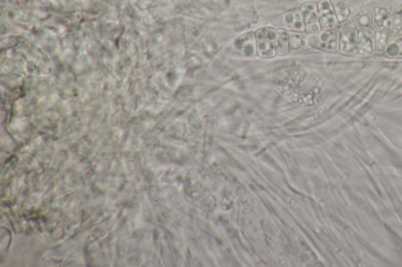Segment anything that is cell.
Segmentation results:
<instances>
[{
  "mask_svg": "<svg viewBox=\"0 0 402 267\" xmlns=\"http://www.w3.org/2000/svg\"><path fill=\"white\" fill-rule=\"evenodd\" d=\"M276 33L270 28H263L256 33V50L262 58H272L276 54Z\"/></svg>",
  "mask_w": 402,
  "mask_h": 267,
  "instance_id": "obj_1",
  "label": "cell"
},
{
  "mask_svg": "<svg viewBox=\"0 0 402 267\" xmlns=\"http://www.w3.org/2000/svg\"><path fill=\"white\" fill-rule=\"evenodd\" d=\"M311 45L325 51H336L338 47V35L336 32H327L320 35L318 38H313Z\"/></svg>",
  "mask_w": 402,
  "mask_h": 267,
  "instance_id": "obj_2",
  "label": "cell"
},
{
  "mask_svg": "<svg viewBox=\"0 0 402 267\" xmlns=\"http://www.w3.org/2000/svg\"><path fill=\"white\" fill-rule=\"evenodd\" d=\"M319 14L321 24L324 29H334L337 26V22L329 2L325 1L320 4Z\"/></svg>",
  "mask_w": 402,
  "mask_h": 267,
  "instance_id": "obj_3",
  "label": "cell"
},
{
  "mask_svg": "<svg viewBox=\"0 0 402 267\" xmlns=\"http://www.w3.org/2000/svg\"><path fill=\"white\" fill-rule=\"evenodd\" d=\"M255 39L253 35L248 34L235 42L236 47L244 55L251 57L255 54Z\"/></svg>",
  "mask_w": 402,
  "mask_h": 267,
  "instance_id": "obj_4",
  "label": "cell"
},
{
  "mask_svg": "<svg viewBox=\"0 0 402 267\" xmlns=\"http://www.w3.org/2000/svg\"><path fill=\"white\" fill-rule=\"evenodd\" d=\"M304 20L307 25V31L311 33H318L320 31L318 26V17L315 13V8L314 5H307L304 7Z\"/></svg>",
  "mask_w": 402,
  "mask_h": 267,
  "instance_id": "obj_5",
  "label": "cell"
},
{
  "mask_svg": "<svg viewBox=\"0 0 402 267\" xmlns=\"http://www.w3.org/2000/svg\"><path fill=\"white\" fill-rule=\"evenodd\" d=\"M357 40V31H343L342 34L341 51L344 53L354 52Z\"/></svg>",
  "mask_w": 402,
  "mask_h": 267,
  "instance_id": "obj_6",
  "label": "cell"
},
{
  "mask_svg": "<svg viewBox=\"0 0 402 267\" xmlns=\"http://www.w3.org/2000/svg\"><path fill=\"white\" fill-rule=\"evenodd\" d=\"M275 47H276V54L277 55L284 56L288 53V35L285 31L280 29L276 33Z\"/></svg>",
  "mask_w": 402,
  "mask_h": 267,
  "instance_id": "obj_7",
  "label": "cell"
},
{
  "mask_svg": "<svg viewBox=\"0 0 402 267\" xmlns=\"http://www.w3.org/2000/svg\"><path fill=\"white\" fill-rule=\"evenodd\" d=\"M374 22L380 29H388L391 25V16L386 9L379 8L374 15Z\"/></svg>",
  "mask_w": 402,
  "mask_h": 267,
  "instance_id": "obj_8",
  "label": "cell"
},
{
  "mask_svg": "<svg viewBox=\"0 0 402 267\" xmlns=\"http://www.w3.org/2000/svg\"><path fill=\"white\" fill-rule=\"evenodd\" d=\"M289 47L292 51H298L301 49L304 48L310 42H307L305 36L304 35L298 34V33H290L288 35Z\"/></svg>",
  "mask_w": 402,
  "mask_h": 267,
  "instance_id": "obj_9",
  "label": "cell"
},
{
  "mask_svg": "<svg viewBox=\"0 0 402 267\" xmlns=\"http://www.w3.org/2000/svg\"><path fill=\"white\" fill-rule=\"evenodd\" d=\"M336 11H337L338 17H339V20L340 22H344L347 19V17L350 15V11L346 8L343 3H338L336 5Z\"/></svg>",
  "mask_w": 402,
  "mask_h": 267,
  "instance_id": "obj_10",
  "label": "cell"
}]
</instances>
